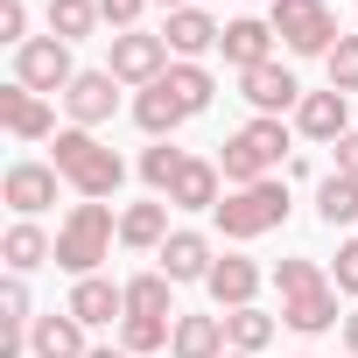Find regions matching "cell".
Returning <instances> with one entry per match:
<instances>
[{"label": "cell", "instance_id": "cell-1", "mask_svg": "<svg viewBox=\"0 0 358 358\" xmlns=\"http://www.w3.org/2000/svg\"><path fill=\"white\" fill-rule=\"evenodd\" d=\"M57 176L85 197V204H106L120 183H127V162L99 141V134H85V127H64L57 134Z\"/></svg>", "mask_w": 358, "mask_h": 358}, {"label": "cell", "instance_id": "cell-2", "mask_svg": "<svg viewBox=\"0 0 358 358\" xmlns=\"http://www.w3.org/2000/svg\"><path fill=\"white\" fill-rule=\"evenodd\" d=\"M288 155V127L281 120H246L232 141H225V155H218V176L232 190H253V183H267V169Z\"/></svg>", "mask_w": 358, "mask_h": 358}, {"label": "cell", "instance_id": "cell-3", "mask_svg": "<svg viewBox=\"0 0 358 358\" xmlns=\"http://www.w3.org/2000/svg\"><path fill=\"white\" fill-rule=\"evenodd\" d=\"M113 239H120L113 211H106V204H78V211L57 225V267L85 281V274H99V260H113Z\"/></svg>", "mask_w": 358, "mask_h": 358}, {"label": "cell", "instance_id": "cell-4", "mask_svg": "<svg viewBox=\"0 0 358 358\" xmlns=\"http://www.w3.org/2000/svg\"><path fill=\"white\" fill-rule=\"evenodd\" d=\"M267 29H274L295 57H330V50H337L330 0H274V8H267Z\"/></svg>", "mask_w": 358, "mask_h": 358}, {"label": "cell", "instance_id": "cell-5", "mask_svg": "<svg viewBox=\"0 0 358 358\" xmlns=\"http://www.w3.org/2000/svg\"><path fill=\"white\" fill-rule=\"evenodd\" d=\"M211 218H218V232H225V239H260V232H274V225L288 218V190L267 176V183H253V190H232Z\"/></svg>", "mask_w": 358, "mask_h": 358}, {"label": "cell", "instance_id": "cell-6", "mask_svg": "<svg viewBox=\"0 0 358 358\" xmlns=\"http://www.w3.org/2000/svg\"><path fill=\"white\" fill-rule=\"evenodd\" d=\"M15 85H29V92H71V85H78V71H71V43H57V36H29V43L15 50Z\"/></svg>", "mask_w": 358, "mask_h": 358}, {"label": "cell", "instance_id": "cell-7", "mask_svg": "<svg viewBox=\"0 0 358 358\" xmlns=\"http://www.w3.org/2000/svg\"><path fill=\"white\" fill-rule=\"evenodd\" d=\"M120 85H134V92H148V85H162L169 78V43L162 36H141V29H127V36H113V64H106Z\"/></svg>", "mask_w": 358, "mask_h": 358}, {"label": "cell", "instance_id": "cell-8", "mask_svg": "<svg viewBox=\"0 0 358 358\" xmlns=\"http://www.w3.org/2000/svg\"><path fill=\"white\" fill-rule=\"evenodd\" d=\"M57 183H64L57 162H15L8 176H0V197H8L22 218H36V211H50V204H57Z\"/></svg>", "mask_w": 358, "mask_h": 358}, {"label": "cell", "instance_id": "cell-9", "mask_svg": "<svg viewBox=\"0 0 358 358\" xmlns=\"http://www.w3.org/2000/svg\"><path fill=\"white\" fill-rule=\"evenodd\" d=\"M0 127H8L15 141H50V134H57V113H50V99L29 92V85H0Z\"/></svg>", "mask_w": 358, "mask_h": 358}, {"label": "cell", "instance_id": "cell-10", "mask_svg": "<svg viewBox=\"0 0 358 358\" xmlns=\"http://www.w3.org/2000/svg\"><path fill=\"white\" fill-rule=\"evenodd\" d=\"M239 92H246V106H253L260 120H281L288 106H302V85H295V71H281V64L246 71V78H239Z\"/></svg>", "mask_w": 358, "mask_h": 358}, {"label": "cell", "instance_id": "cell-11", "mask_svg": "<svg viewBox=\"0 0 358 358\" xmlns=\"http://www.w3.org/2000/svg\"><path fill=\"white\" fill-rule=\"evenodd\" d=\"M64 106H71V120L92 134V127L113 120V106H120V78H113V71H78V85L64 92Z\"/></svg>", "mask_w": 358, "mask_h": 358}, {"label": "cell", "instance_id": "cell-12", "mask_svg": "<svg viewBox=\"0 0 358 358\" xmlns=\"http://www.w3.org/2000/svg\"><path fill=\"white\" fill-rule=\"evenodd\" d=\"M218 50H225V64H232V71L246 78V71L274 64V29H267V22H253V15H239V22H225Z\"/></svg>", "mask_w": 358, "mask_h": 358}, {"label": "cell", "instance_id": "cell-13", "mask_svg": "<svg viewBox=\"0 0 358 358\" xmlns=\"http://www.w3.org/2000/svg\"><path fill=\"white\" fill-rule=\"evenodd\" d=\"M351 113H344V92H302V106H295V134H309V141H344L351 127H344Z\"/></svg>", "mask_w": 358, "mask_h": 358}, {"label": "cell", "instance_id": "cell-14", "mask_svg": "<svg viewBox=\"0 0 358 358\" xmlns=\"http://www.w3.org/2000/svg\"><path fill=\"white\" fill-rule=\"evenodd\" d=\"M204 288H211V302H218V309H253V295H260V267H253L246 253H225V260L211 267V281H204Z\"/></svg>", "mask_w": 358, "mask_h": 358}, {"label": "cell", "instance_id": "cell-15", "mask_svg": "<svg viewBox=\"0 0 358 358\" xmlns=\"http://www.w3.org/2000/svg\"><path fill=\"white\" fill-rule=\"evenodd\" d=\"M29 351H36V358H85L92 344H85V323H78L71 309H50V316H36Z\"/></svg>", "mask_w": 358, "mask_h": 358}, {"label": "cell", "instance_id": "cell-16", "mask_svg": "<svg viewBox=\"0 0 358 358\" xmlns=\"http://www.w3.org/2000/svg\"><path fill=\"white\" fill-rule=\"evenodd\" d=\"M211 267L218 260H211V239L204 232H169L162 239V274L169 281H211Z\"/></svg>", "mask_w": 358, "mask_h": 358}, {"label": "cell", "instance_id": "cell-17", "mask_svg": "<svg viewBox=\"0 0 358 358\" xmlns=\"http://www.w3.org/2000/svg\"><path fill=\"white\" fill-rule=\"evenodd\" d=\"M64 309H71V316L92 330V323H113V316H127V288H113L106 274H85V281L71 288V302H64Z\"/></svg>", "mask_w": 358, "mask_h": 358}, {"label": "cell", "instance_id": "cell-18", "mask_svg": "<svg viewBox=\"0 0 358 358\" xmlns=\"http://www.w3.org/2000/svg\"><path fill=\"white\" fill-rule=\"evenodd\" d=\"M218 36H225V29H218L204 8H176L169 29H162V43H169L176 57H204V50H218Z\"/></svg>", "mask_w": 358, "mask_h": 358}, {"label": "cell", "instance_id": "cell-19", "mask_svg": "<svg viewBox=\"0 0 358 358\" xmlns=\"http://www.w3.org/2000/svg\"><path fill=\"white\" fill-rule=\"evenodd\" d=\"M176 358H225V316H176V337H169Z\"/></svg>", "mask_w": 358, "mask_h": 358}, {"label": "cell", "instance_id": "cell-20", "mask_svg": "<svg viewBox=\"0 0 358 358\" xmlns=\"http://www.w3.org/2000/svg\"><path fill=\"white\" fill-rule=\"evenodd\" d=\"M0 260H8L15 274H29V267H43V260H57V239L36 225V218H22V225H8V239H0Z\"/></svg>", "mask_w": 358, "mask_h": 358}, {"label": "cell", "instance_id": "cell-21", "mask_svg": "<svg viewBox=\"0 0 358 358\" xmlns=\"http://www.w3.org/2000/svg\"><path fill=\"white\" fill-rule=\"evenodd\" d=\"M218 162H183V176H176V190H169V204H183V211H218Z\"/></svg>", "mask_w": 358, "mask_h": 358}, {"label": "cell", "instance_id": "cell-22", "mask_svg": "<svg viewBox=\"0 0 358 358\" xmlns=\"http://www.w3.org/2000/svg\"><path fill=\"white\" fill-rule=\"evenodd\" d=\"M281 323H288V330H302V337H316V330L344 323V309H337V281H330V288H316V295H295V302H281Z\"/></svg>", "mask_w": 358, "mask_h": 358}, {"label": "cell", "instance_id": "cell-23", "mask_svg": "<svg viewBox=\"0 0 358 358\" xmlns=\"http://www.w3.org/2000/svg\"><path fill=\"white\" fill-rule=\"evenodd\" d=\"M134 120H141V134H155V141H169V134L183 127L190 113H183V99H176L169 85H148V92L134 99Z\"/></svg>", "mask_w": 358, "mask_h": 358}, {"label": "cell", "instance_id": "cell-24", "mask_svg": "<svg viewBox=\"0 0 358 358\" xmlns=\"http://www.w3.org/2000/svg\"><path fill=\"white\" fill-rule=\"evenodd\" d=\"M162 239H169V204H127L120 211V246H134V253H162Z\"/></svg>", "mask_w": 358, "mask_h": 358}, {"label": "cell", "instance_id": "cell-25", "mask_svg": "<svg viewBox=\"0 0 358 358\" xmlns=\"http://www.w3.org/2000/svg\"><path fill=\"white\" fill-rule=\"evenodd\" d=\"M316 218L337 232V225H358V183L351 176H323L316 183Z\"/></svg>", "mask_w": 358, "mask_h": 358}, {"label": "cell", "instance_id": "cell-26", "mask_svg": "<svg viewBox=\"0 0 358 358\" xmlns=\"http://www.w3.org/2000/svg\"><path fill=\"white\" fill-rule=\"evenodd\" d=\"M183 162H190V155L176 148V141H155V148L141 155V183H148L155 197H169V190H176V176H183Z\"/></svg>", "mask_w": 358, "mask_h": 358}, {"label": "cell", "instance_id": "cell-27", "mask_svg": "<svg viewBox=\"0 0 358 358\" xmlns=\"http://www.w3.org/2000/svg\"><path fill=\"white\" fill-rule=\"evenodd\" d=\"M106 15H99V0H50V36L57 43H78V36H92Z\"/></svg>", "mask_w": 358, "mask_h": 358}, {"label": "cell", "instance_id": "cell-28", "mask_svg": "<svg viewBox=\"0 0 358 358\" xmlns=\"http://www.w3.org/2000/svg\"><path fill=\"white\" fill-rule=\"evenodd\" d=\"M176 99H183V113H204L211 99H218V85H211V71L204 64H169V78H162Z\"/></svg>", "mask_w": 358, "mask_h": 358}, {"label": "cell", "instance_id": "cell-29", "mask_svg": "<svg viewBox=\"0 0 358 358\" xmlns=\"http://www.w3.org/2000/svg\"><path fill=\"white\" fill-rule=\"evenodd\" d=\"M120 288H127V316H169V288H176V281H169L162 267H155V274H134V281H120Z\"/></svg>", "mask_w": 358, "mask_h": 358}, {"label": "cell", "instance_id": "cell-30", "mask_svg": "<svg viewBox=\"0 0 358 358\" xmlns=\"http://www.w3.org/2000/svg\"><path fill=\"white\" fill-rule=\"evenodd\" d=\"M267 337H274V316H260V309H225V344H232V351H253V358H260Z\"/></svg>", "mask_w": 358, "mask_h": 358}, {"label": "cell", "instance_id": "cell-31", "mask_svg": "<svg viewBox=\"0 0 358 358\" xmlns=\"http://www.w3.org/2000/svg\"><path fill=\"white\" fill-rule=\"evenodd\" d=\"M169 337H176V323H169V316H120V344H127L134 358H141V351H162Z\"/></svg>", "mask_w": 358, "mask_h": 358}, {"label": "cell", "instance_id": "cell-32", "mask_svg": "<svg viewBox=\"0 0 358 358\" xmlns=\"http://www.w3.org/2000/svg\"><path fill=\"white\" fill-rule=\"evenodd\" d=\"M274 288H281V302H295V295H316V288H330V281H323V267H316V260H302V253H295V260H281V267H274Z\"/></svg>", "mask_w": 358, "mask_h": 358}, {"label": "cell", "instance_id": "cell-33", "mask_svg": "<svg viewBox=\"0 0 358 358\" xmlns=\"http://www.w3.org/2000/svg\"><path fill=\"white\" fill-rule=\"evenodd\" d=\"M323 64H330V92H358V36H337Z\"/></svg>", "mask_w": 358, "mask_h": 358}, {"label": "cell", "instance_id": "cell-34", "mask_svg": "<svg viewBox=\"0 0 358 358\" xmlns=\"http://www.w3.org/2000/svg\"><path fill=\"white\" fill-rule=\"evenodd\" d=\"M0 43H29V8H22V0H0Z\"/></svg>", "mask_w": 358, "mask_h": 358}, {"label": "cell", "instance_id": "cell-35", "mask_svg": "<svg viewBox=\"0 0 358 358\" xmlns=\"http://www.w3.org/2000/svg\"><path fill=\"white\" fill-rule=\"evenodd\" d=\"M141 8H148V0H99V15H106V22L120 29V36H127V29L141 22Z\"/></svg>", "mask_w": 358, "mask_h": 358}, {"label": "cell", "instance_id": "cell-36", "mask_svg": "<svg viewBox=\"0 0 358 358\" xmlns=\"http://www.w3.org/2000/svg\"><path fill=\"white\" fill-rule=\"evenodd\" d=\"M337 288H344V295H358V239H344V246H337Z\"/></svg>", "mask_w": 358, "mask_h": 358}, {"label": "cell", "instance_id": "cell-37", "mask_svg": "<svg viewBox=\"0 0 358 358\" xmlns=\"http://www.w3.org/2000/svg\"><path fill=\"white\" fill-rule=\"evenodd\" d=\"M337 176H351V183H358V134L337 141Z\"/></svg>", "mask_w": 358, "mask_h": 358}, {"label": "cell", "instance_id": "cell-38", "mask_svg": "<svg viewBox=\"0 0 358 358\" xmlns=\"http://www.w3.org/2000/svg\"><path fill=\"white\" fill-rule=\"evenodd\" d=\"M85 358H134V351H127V344H92Z\"/></svg>", "mask_w": 358, "mask_h": 358}, {"label": "cell", "instance_id": "cell-39", "mask_svg": "<svg viewBox=\"0 0 358 358\" xmlns=\"http://www.w3.org/2000/svg\"><path fill=\"white\" fill-rule=\"evenodd\" d=\"M344 344H351V358H358V309H344Z\"/></svg>", "mask_w": 358, "mask_h": 358}, {"label": "cell", "instance_id": "cell-40", "mask_svg": "<svg viewBox=\"0 0 358 358\" xmlns=\"http://www.w3.org/2000/svg\"><path fill=\"white\" fill-rule=\"evenodd\" d=\"M162 8H169V15H176V8H190V0H162Z\"/></svg>", "mask_w": 358, "mask_h": 358}, {"label": "cell", "instance_id": "cell-41", "mask_svg": "<svg viewBox=\"0 0 358 358\" xmlns=\"http://www.w3.org/2000/svg\"><path fill=\"white\" fill-rule=\"evenodd\" d=\"M225 358H253V351H225Z\"/></svg>", "mask_w": 358, "mask_h": 358}]
</instances>
